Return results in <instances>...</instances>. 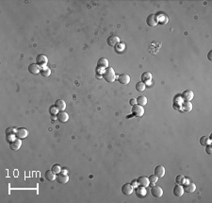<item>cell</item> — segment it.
<instances>
[{"label": "cell", "mask_w": 212, "mask_h": 203, "mask_svg": "<svg viewBox=\"0 0 212 203\" xmlns=\"http://www.w3.org/2000/svg\"><path fill=\"white\" fill-rule=\"evenodd\" d=\"M102 76H103L104 80L108 82H113L115 80V71L112 67H108L107 69H105Z\"/></svg>", "instance_id": "cell-1"}, {"label": "cell", "mask_w": 212, "mask_h": 203, "mask_svg": "<svg viewBox=\"0 0 212 203\" xmlns=\"http://www.w3.org/2000/svg\"><path fill=\"white\" fill-rule=\"evenodd\" d=\"M132 113L134 116H137V117H141L142 115L144 114V109L143 107L141 106V105H134L133 108H132Z\"/></svg>", "instance_id": "cell-2"}, {"label": "cell", "mask_w": 212, "mask_h": 203, "mask_svg": "<svg viewBox=\"0 0 212 203\" xmlns=\"http://www.w3.org/2000/svg\"><path fill=\"white\" fill-rule=\"evenodd\" d=\"M22 146V141L19 138H14L10 142V148L11 150H18Z\"/></svg>", "instance_id": "cell-3"}, {"label": "cell", "mask_w": 212, "mask_h": 203, "mask_svg": "<svg viewBox=\"0 0 212 203\" xmlns=\"http://www.w3.org/2000/svg\"><path fill=\"white\" fill-rule=\"evenodd\" d=\"M151 194H152V196L155 197H161L163 195V190L160 186L154 185V186H152V188H151Z\"/></svg>", "instance_id": "cell-4"}, {"label": "cell", "mask_w": 212, "mask_h": 203, "mask_svg": "<svg viewBox=\"0 0 212 203\" xmlns=\"http://www.w3.org/2000/svg\"><path fill=\"white\" fill-rule=\"evenodd\" d=\"M48 63V59L45 55H43V54H41V55L37 56L36 58V63H37L40 67L41 66H43V67H45V65L47 64Z\"/></svg>", "instance_id": "cell-5"}, {"label": "cell", "mask_w": 212, "mask_h": 203, "mask_svg": "<svg viewBox=\"0 0 212 203\" xmlns=\"http://www.w3.org/2000/svg\"><path fill=\"white\" fill-rule=\"evenodd\" d=\"M28 135V131L27 130L24 128H19L16 130V132H15V136L16 138H19V139H25L27 136Z\"/></svg>", "instance_id": "cell-6"}, {"label": "cell", "mask_w": 212, "mask_h": 203, "mask_svg": "<svg viewBox=\"0 0 212 203\" xmlns=\"http://www.w3.org/2000/svg\"><path fill=\"white\" fill-rule=\"evenodd\" d=\"M146 23H147V25L149 27H156L157 25L158 24V21H157V15H155V14H150L147 19H146Z\"/></svg>", "instance_id": "cell-7"}, {"label": "cell", "mask_w": 212, "mask_h": 203, "mask_svg": "<svg viewBox=\"0 0 212 203\" xmlns=\"http://www.w3.org/2000/svg\"><path fill=\"white\" fill-rule=\"evenodd\" d=\"M56 180H57V181L59 182V183L65 184V183H67V182L69 181V176L66 175L65 173H60L59 172L58 175H57Z\"/></svg>", "instance_id": "cell-8"}, {"label": "cell", "mask_w": 212, "mask_h": 203, "mask_svg": "<svg viewBox=\"0 0 212 203\" xmlns=\"http://www.w3.org/2000/svg\"><path fill=\"white\" fill-rule=\"evenodd\" d=\"M107 43L109 47H116V44L120 43V38L116 35H111L107 39Z\"/></svg>", "instance_id": "cell-9"}, {"label": "cell", "mask_w": 212, "mask_h": 203, "mask_svg": "<svg viewBox=\"0 0 212 203\" xmlns=\"http://www.w3.org/2000/svg\"><path fill=\"white\" fill-rule=\"evenodd\" d=\"M57 119H58L59 122L65 123V122H67L69 120V115H68V113H66V111H59L58 113V114H57Z\"/></svg>", "instance_id": "cell-10"}, {"label": "cell", "mask_w": 212, "mask_h": 203, "mask_svg": "<svg viewBox=\"0 0 212 203\" xmlns=\"http://www.w3.org/2000/svg\"><path fill=\"white\" fill-rule=\"evenodd\" d=\"M122 193L125 196H130L133 193V186L131 183H125L122 186Z\"/></svg>", "instance_id": "cell-11"}, {"label": "cell", "mask_w": 212, "mask_h": 203, "mask_svg": "<svg viewBox=\"0 0 212 203\" xmlns=\"http://www.w3.org/2000/svg\"><path fill=\"white\" fill-rule=\"evenodd\" d=\"M193 97H194V94H193L192 91H190V90L184 91V92L182 93V96H181V97L183 98V100L184 101H191Z\"/></svg>", "instance_id": "cell-12"}, {"label": "cell", "mask_w": 212, "mask_h": 203, "mask_svg": "<svg viewBox=\"0 0 212 203\" xmlns=\"http://www.w3.org/2000/svg\"><path fill=\"white\" fill-rule=\"evenodd\" d=\"M108 67V61L107 59H105V58H101V59L98 60V61H97V68L105 70Z\"/></svg>", "instance_id": "cell-13"}, {"label": "cell", "mask_w": 212, "mask_h": 203, "mask_svg": "<svg viewBox=\"0 0 212 203\" xmlns=\"http://www.w3.org/2000/svg\"><path fill=\"white\" fill-rule=\"evenodd\" d=\"M184 192L186 193H189V194H192L195 192V190H196V185L192 182H190V183H187L184 185Z\"/></svg>", "instance_id": "cell-14"}, {"label": "cell", "mask_w": 212, "mask_h": 203, "mask_svg": "<svg viewBox=\"0 0 212 203\" xmlns=\"http://www.w3.org/2000/svg\"><path fill=\"white\" fill-rule=\"evenodd\" d=\"M118 81H119L121 84L126 85L130 82V77L127 75V74H122V75L118 77Z\"/></svg>", "instance_id": "cell-15"}, {"label": "cell", "mask_w": 212, "mask_h": 203, "mask_svg": "<svg viewBox=\"0 0 212 203\" xmlns=\"http://www.w3.org/2000/svg\"><path fill=\"white\" fill-rule=\"evenodd\" d=\"M155 175L157 178H163L165 175V168L162 165H157V166L155 168Z\"/></svg>", "instance_id": "cell-16"}, {"label": "cell", "mask_w": 212, "mask_h": 203, "mask_svg": "<svg viewBox=\"0 0 212 203\" xmlns=\"http://www.w3.org/2000/svg\"><path fill=\"white\" fill-rule=\"evenodd\" d=\"M41 71L40 66L37 63H31L29 66H28V72L33 74V75H37Z\"/></svg>", "instance_id": "cell-17"}, {"label": "cell", "mask_w": 212, "mask_h": 203, "mask_svg": "<svg viewBox=\"0 0 212 203\" xmlns=\"http://www.w3.org/2000/svg\"><path fill=\"white\" fill-rule=\"evenodd\" d=\"M151 80H152V74L150 72H144L141 75V82H143L145 84H149Z\"/></svg>", "instance_id": "cell-18"}, {"label": "cell", "mask_w": 212, "mask_h": 203, "mask_svg": "<svg viewBox=\"0 0 212 203\" xmlns=\"http://www.w3.org/2000/svg\"><path fill=\"white\" fill-rule=\"evenodd\" d=\"M174 194L176 197H182L184 194V188L181 184H177L174 187Z\"/></svg>", "instance_id": "cell-19"}, {"label": "cell", "mask_w": 212, "mask_h": 203, "mask_svg": "<svg viewBox=\"0 0 212 203\" xmlns=\"http://www.w3.org/2000/svg\"><path fill=\"white\" fill-rule=\"evenodd\" d=\"M138 184L141 186V187H147L150 184V181H149V179L146 177H140L138 179Z\"/></svg>", "instance_id": "cell-20"}, {"label": "cell", "mask_w": 212, "mask_h": 203, "mask_svg": "<svg viewBox=\"0 0 212 203\" xmlns=\"http://www.w3.org/2000/svg\"><path fill=\"white\" fill-rule=\"evenodd\" d=\"M55 108L58 111H64L65 108H66V103L62 99H59L55 102Z\"/></svg>", "instance_id": "cell-21"}, {"label": "cell", "mask_w": 212, "mask_h": 203, "mask_svg": "<svg viewBox=\"0 0 212 203\" xmlns=\"http://www.w3.org/2000/svg\"><path fill=\"white\" fill-rule=\"evenodd\" d=\"M56 173H54L52 170H48V171H46L45 172V179L47 180H50V181H53V180H56V178H57V176L55 175Z\"/></svg>", "instance_id": "cell-22"}, {"label": "cell", "mask_w": 212, "mask_h": 203, "mask_svg": "<svg viewBox=\"0 0 212 203\" xmlns=\"http://www.w3.org/2000/svg\"><path fill=\"white\" fill-rule=\"evenodd\" d=\"M182 109L184 111H190L192 110V104L190 101H184L182 104Z\"/></svg>", "instance_id": "cell-23"}, {"label": "cell", "mask_w": 212, "mask_h": 203, "mask_svg": "<svg viewBox=\"0 0 212 203\" xmlns=\"http://www.w3.org/2000/svg\"><path fill=\"white\" fill-rule=\"evenodd\" d=\"M137 104L138 105H141V106H145L146 104H147V98H146V97L144 96H141V97H139L137 98Z\"/></svg>", "instance_id": "cell-24"}, {"label": "cell", "mask_w": 212, "mask_h": 203, "mask_svg": "<svg viewBox=\"0 0 212 203\" xmlns=\"http://www.w3.org/2000/svg\"><path fill=\"white\" fill-rule=\"evenodd\" d=\"M40 74L41 75H42L43 77H44V78H47V77H49L50 75H51V70L48 68V67H43V68H42L41 69V71H40Z\"/></svg>", "instance_id": "cell-25"}, {"label": "cell", "mask_w": 212, "mask_h": 203, "mask_svg": "<svg viewBox=\"0 0 212 203\" xmlns=\"http://www.w3.org/2000/svg\"><path fill=\"white\" fill-rule=\"evenodd\" d=\"M210 140H209V137H207V136H202L201 139H200V144H201V146L203 147H206L207 144H209Z\"/></svg>", "instance_id": "cell-26"}, {"label": "cell", "mask_w": 212, "mask_h": 203, "mask_svg": "<svg viewBox=\"0 0 212 203\" xmlns=\"http://www.w3.org/2000/svg\"><path fill=\"white\" fill-rule=\"evenodd\" d=\"M146 190H145V187H141V188H138L137 189V191H136V194H137V196L138 197H144L145 195H146Z\"/></svg>", "instance_id": "cell-27"}, {"label": "cell", "mask_w": 212, "mask_h": 203, "mask_svg": "<svg viewBox=\"0 0 212 203\" xmlns=\"http://www.w3.org/2000/svg\"><path fill=\"white\" fill-rule=\"evenodd\" d=\"M146 88V86L145 84L143 83V82H138V83L136 84V90L139 91V92H143V91L145 90Z\"/></svg>", "instance_id": "cell-28"}, {"label": "cell", "mask_w": 212, "mask_h": 203, "mask_svg": "<svg viewBox=\"0 0 212 203\" xmlns=\"http://www.w3.org/2000/svg\"><path fill=\"white\" fill-rule=\"evenodd\" d=\"M175 181H176L177 184H183L185 182V177L182 176V175H178L176 177V179H175Z\"/></svg>", "instance_id": "cell-29"}, {"label": "cell", "mask_w": 212, "mask_h": 203, "mask_svg": "<svg viewBox=\"0 0 212 203\" xmlns=\"http://www.w3.org/2000/svg\"><path fill=\"white\" fill-rule=\"evenodd\" d=\"M125 47V44L124 43H119V44H116V50L118 52H122V51H124V49Z\"/></svg>", "instance_id": "cell-30"}, {"label": "cell", "mask_w": 212, "mask_h": 203, "mask_svg": "<svg viewBox=\"0 0 212 203\" xmlns=\"http://www.w3.org/2000/svg\"><path fill=\"white\" fill-rule=\"evenodd\" d=\"M51 170L54 172V173H56V174H59V172H60V170H62V168H60V166L59 165H58V164H54L52 166V169Z\"/></svg>", "instance_id": "cell-31"}, {"label": "cell", "mask_w": 212, "mask_h": 203, "mask_svg": "<svg viewBox=\"0 0 212 203\" xmlns=\"http://www.w3.org/2000/svg\"><path fill=\"white\" fill-rule=\"evenodd\" d=\"M149 181H150V183H156V182L157 181V177L156 175H151L149 178Z\"/></svg>", "instance_id": "cell-32"}, {"label": "cell", "mask_w": 212, "mask_h": 203, "mask_svg": "<svg viewBox=\"0 0 212 203\" xmlns=\"http://www.w3.org/2000/svg\"><path fill=\"white\" fill-rule=\"evenodd\" d=\"M206 152L209 155H212V147H211L210 144H207V146H206Z\"/></svg>", "instance_id": "cell-33"}, {"label": "cell", "mask_w": 212, "mask_h": 203, "mask_svg": "<svg viewBox=\"0 0 212 203\" xmlns=\"http://www.w3.org/2000/svg\"><path fill=\"white\" fill-rule=\"evenodd\" d=\"M130 105H132V106H134V105H136L137 104V99H134V98H132L131 100H130Z\"/></svg>", "instance_id": "cell-34"}, {"label": "cell", "mask_w": 212, "mask_h": 203, "mask_svg": "<svg viewBox=\"0 0 212 203\" xmlns=\"http://www.w3.org/2000/svg\"><path fill=\"white\" fill-rule=\"evenodd\" d=\"M138 184V180H133V182H132V183H131V185L132 186H135V187H137V185Z\"/></svg>", "instance_id": "cell-35"}, {"label": "cell", "mask_w": 212, "mask_h": 203, "mask_svg": "<svg viewBox=\"0 0 212 203\" xmlns=\"http://www.w3.org/2000/svg\"><path fill=\"white\" fill-rule=\"evenodd\" d=\"M211 53H212V51L210 50V51L209 52V55H207V58H209V61H212V58H211Z\"/></svg>", "instance_id": "cell-36"}]
</instances>
